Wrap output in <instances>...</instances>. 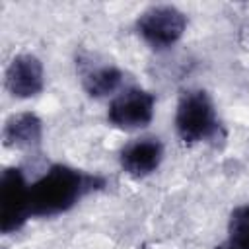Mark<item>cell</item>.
I'll use <instances>...</instances> for the list:
<instances>
[{"mask_svg":"<svg viewBox=\"0 0 249 249\" xmlns=\"http://www.w3.org/2000/svg\"><path fill=\"white\" fill-rule=\"evenodd\" d=\"M163 160V144L156 136H140L123 146L119 163L130 177H146L154 173Z\"/></svg>","mask_w":249,"mask_h":249,"instance_id":"cell-7","label":"cell"},{"mask_svg":"<svg viewBox=\"0 0 249 249\" xmlns=\"http://www.w3.org/2000/svg\"><path fill=\"white\" fill-rule=\"evenodd\" d=\"M41 138H43V121L31 111L14 113L4 123L2 140L6 148L33 150L41 144Z\"/></svg>","mask_w":249,"mask_h":249,"instance_id":"cell-8","label":"cell"},{"mask_svg":"<svg viewBox=\"0 0 249 249\" xmlns=\"http://www.w3.org/2000/svg\"><path fill=\"white\" fill-rule=\"evenodd\" d=\"M138 37L154 51L171 49L187 29V16L171 4H154L136 18Z\"/></svg>","mask_w":249,"mask_h":249,"instance_id":"cell-3","label":"cell"},{"mask_svg":"<svg viewBox=\"0 0 249 249\" xmlns=\"http://www.w3.org/2000/svg\"><path fill=\"white\" fill-rule=\"evenodd\" d=\"M156 111V95L142 88H124L107 109V121L123 130L144 128L152 123Z\"/></svg>","mask_w":249,"mask_h":249,"instance_id":"cell-5","label":"cell"},{"mask_svg":"<svg viewBox=\"0 0 249 249\" xmlns=\"http://www.w3.org/2000/svg\"><path fill=\"white\" fill-rule=\"evenodd\" d=\"M31 218L29 183L19 167H6L0 175V231L14 233Z\"/></svg>","mask_w":249,"mask_h":249,"instance_id":"cell-4","label":"cell"},{"mask_svg":"<svg viewBox=\"0 0 249 249\" xmlns=\"http://www.w3.org/2000/svg\"><path fill=\"white\" fill-rule=\"evenodd\" d=\"M107 179L66 163H53L29 185L31 216L53 218L74 208L84 196L105 189Z\"/></svg>","mask_w":249,"mask_h":249,"instance_id":"cell-1","label":"cell"},{"mask_svg":"<svg viewBox=\"0 0 249 249\" xmlns=\"http://www.w3.org/2000/svg\"><path fill=\"white\" fill-rule=\"evenodd\" d=\"M6 89L16 99H29L43 91L45 88V68L43 62L31 54H16L6 68Z\"/></svg>","mask_w":249,"mask_h":249,"instance_id":"cell-6","label":"cell"},{"mask_svg":"<svg viewBox=\"0 0 249 249\" xmlns=\"http://www.w3.org/2000/svg\"><path fill=\"white\" fill-rule=\"evenodd\" d=\"M175 130L185 144L210 142L224 136L214 101L208 91L187 89L181 93L175 109Z\"/></svg>","mask_w":249,"mask_h":249,"instance_id":"cell-2","label":"cell"},{"mask_svg":"<svg viewBox=\"0 0 249 249\" xmlns=\"http://www.w3.org/2000/svg\"><path fill=\"white\" fill-rule=\"evenodd\" d=\"M228 245L233 249H249V202L231 210L228 220Z\"/></svg>","mask_w":249,"mask_h":249,"instance_id":"cell-10","label":"cell"},{"mask_svg":"<svg viewBox=\"0 0 249 249\" xmlns=\"http://www.w3.org/2000/svg\"><path fill=\"white\" fill-rule=\"evenodd\" d=\"M82 86L89 97H115L124 89V72L115 64H88L82 68Z\"/></svg>","mask_w":249,"mask_h":249,"instance_id":"cell-9","label":"cell"}]
</instances>
